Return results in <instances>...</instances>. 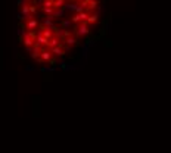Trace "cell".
<instances>
[{"mask_svg":"<svg viewBox=\"0 0 171 153\" xmlns=\"http://www.w3.org/2000/svg\"><path fill=\"white\" fill-rule=\"evenodd\" d=\"M102 0H16L18 41L40 66L63 62L93 37Z\"/></svg>","mask_w":171,"mask_h":153,"instance_id":"cell-1","label":"cell"}]
</instances>
